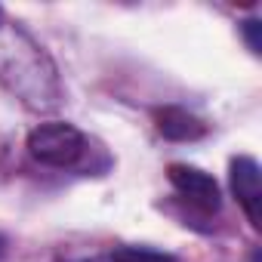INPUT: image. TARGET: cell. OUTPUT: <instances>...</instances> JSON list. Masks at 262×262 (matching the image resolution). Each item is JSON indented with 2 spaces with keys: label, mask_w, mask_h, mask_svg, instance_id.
<instances>
[{
  "label": "cell",
  "mask_w": 262,
  "mask_h": 262,
  "mask_svg": "<svg viewBox=\"0 0 262 262\" xmlns=\"http://www.w3.org/2000/svg\"><path fill=\"white\" fill-rule=\"evenodd\" d=\"M0 80L31 111H53L62 96L50 56L19 28L0 43Z\"/></svg>",
  "instance_id": "obj_1"
},
{
  "label": "cell",
  "mask_w": 262,
  "mask_h": 262,
  "mask_svg": "<svg viewBox=\"0 0 262 262\" xmlns=\"http://www.w3.org/2000/svg\"><path fill=\"white\" fill-rule=\"evenodd\" d=\"M25 148L43 167L71 170L86 155V136L68 120H47V123H37L28 133Z\"/></svg>",
  "instance_id": "obj_2"
},
{
  "label": "cell",
  "mask_w": 262,
  "mask_h": 262,
  "mask_svg": "<svg viewBox=\"0 0 262 262\" xmlns=\"http://www.w3.org/2000/svg\"><path fill=\"white\" fill-rule=\"evenodd\" d=\"M167 179H170V185L176 188V194H179L185 204H191L194 210H201V213H219V207H222V188H219V182H216L210 173H204L201 167H191V164H170Z\"/></svg>",
  "instance_id": "obj_3"
},
{
  "label": "cell",
  "mask_w": 262,
  "mask_h": 262,
  "mask_svg": "<svg viewBox=\"0 0 262 262\" xmlns=\"http://www.w3.org/2000/svg\"><path fill=\"white\" fill-rule=\"evenodd\" d=\"M228 179H231V191L247 216V222L253 228H259L262 222V179H259V164L250 155H237L228 164Z\"/></svg>",
  "instance_id": "obj_4"
},
{
  "label": "cell",
  "mask_w": 262,
  "mask_h": 262,
  "mask_svg": "<svg viewBox=\"0 0 262 262\" xmlns=\"http://www.w3.org/2000/svg\"><path fill=\"white\" fill-rule=\"evenodd\" d=\"M155 126H158V133L170 142H194V139H204L207 136V123L179 108V105H167V108H158L155 111Z\"/></svg>",
  "instance_id": "obj_5"
},
{
  "label": "cell",
  "mask_w": 262,
  "mask_h": 262,
  "mask_svg": "<svg viewBox=\"0 0 262 262\" xmlns=\"http://www.w3.org/2000/svg\"><path fill=\"white\" fill-rule=\"evenodd\" d=\"M108 262H179V259L170 253L151 250V247H117L111 250Z\"/></svg>",
  "instance_id": "obj_6"
},
{
  "label": "cell",
  "mask_w": 262,
  "mask_h": 262,
  "mask_svg": "<svg viewBox=\"0 0 262 262\" xmlns=\"http://www.w3.org/2000/svg\"><path fill=\"white\" fill-rule=\"evenodd\" d=\"M241 31H244V37H247V47H250L253 53H259V50H262V43H259V22H256V19H247V22L241 25Z\"/></svg>",
  "instance_id": "obj_7"
},
{
  "label": "cell",
  "mask_w": 262,
  "mask_h": 262,
  "mask_svg": "<svg viewBox=\"0 0 262 262\" xmlns=\"http://www.w3.org/2000/svg\"><path fill=\"white\" fill-rule=\"evenodd\" d=\"M4 247H7V244H4V237H0V256H4Z\"/></svg>",
  "instance_id": "obj_8"
},
{
  "label": "cell",
  "mask_w": 262,
  "mask_h": 262,
  "mask_svg": "<svg viewBox=\"0 0 262 262\" xmlns=\"http://www.w3.org/2000/svg\"><path fill=\"white\" fill-rule=\"evenodd\" d=\"M0 28H4V10H0Z\"/></svg>",
  "instance_id": "obj_9"
}]
</instances>
